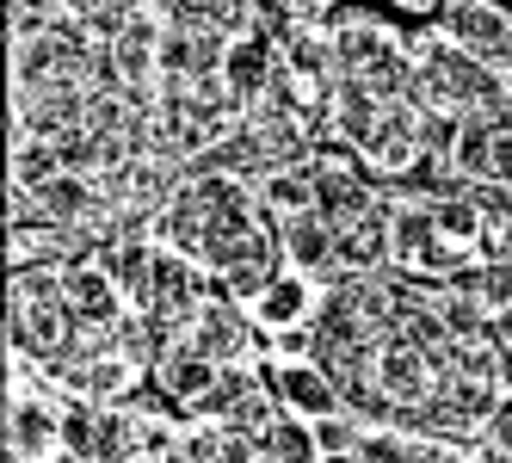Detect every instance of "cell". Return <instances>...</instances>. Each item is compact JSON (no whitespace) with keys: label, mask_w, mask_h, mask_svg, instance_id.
Wrapping results in <instances>:
<instances>
[{"label":"cell","mask_w":512,"mask_h":463,"mask_svg":"<svg viewBox=\"0 0 512 463\" xmlns=\"http://www.w3.org/2000/svg\"><path fill=\"white\" fill-rule=\"evenodd\" d=\"M87 105L93 87L68 81V87H44V93H13V149L19 142H62L68 130H87Z\"/></svg>","instance_id":"4"},{"label":"cell","mask_w":512,"mask_h":463,"mask_svg":"<svg viewBox=\"0 0 512 463\" xmlns=\"http://www.w3.org/2000/svg\"><path fill=\"white\" fill-rule=\"evenodd\" d=\"M401 13H414V19H438V7H445V0H395Z\"/></svg>","instance_id":"21"},{"label":"cell","mask_w":512,"mask_h":463,"mask_svg":"<svg viewBox=\"0 0 512 463\" xmlns=\"http://www.w3.org/2000/svg\"><path fill=\"white\" fill-rule=\"evenodd\" d=\"M93 433H99V402L68 396V402H62V451L93 457Z\"/></svg>","instance_id":"18"},{"label":"cell","mask_w":512,"mask_h":463,"mask_svg":"<svg viewBox=\"0 0 512 463\" xmlns=\"http://www.w3.org/2000/svg\"><path fill=\"white\" fill-rule=\"evenodd\" d=\"M272 383H278L284 408H290V414H303V420H321V414H352V408H346V396L334 389V377H327L321 365L290 359V365H278V371H272Z\"/></svg>","instance_id":"13"},{"label":"cell","mask_w":512,"mask_h":463,"mask_svg":"<svg viewBox=\"0 0 512 463\" xmlns=\"http://www.w3.org/2000/svg\"><path fill=\"white\" fill-rule=\"evenodd\" d=\"M198 420H223V426H241V433H266L272 420H284V396H278V383L272 371H260L253 359H235L216 371V389H210V402Z\"/></svg>","instance_id":"3"},{"label":"cell","mask_w":512,"mask_h":463,"mask_svg":"<svg viewBox=\"0 0 512 463\" xmlns=\"http://www.w3.org/2000/svg\"><path fill=\"white\" fill-rule=\"evenodd\" d=\"M352 457L358 463H463V445L414 433V426H371L364 420V439Z\"/></svg>","instance_id":"9"},{"label":"cell","mask_w":512,"mask_h":463,"mask_svg":"<svg viewBox=\"0 0 512 463\" xmlns=\"http://www.w3.org/2000/svg\"><path fill=\"white\" fill-rule=\"evenodd\" d=\"M216 359H204V352H192V346H161V359H155V396H167V408L173 414H204V402H210V389H216Z\"/></svg>","instance_id":"8"},{"label":"cell","mask_w":512,"mask_h":463,"mask_svg":"<svg viewBox=\"0 0 512 463\" xmlns=\"http://www.w3.org/2000/svg\"><path fill=\"white\" fill-rule=\"evenodd\" d=\"M260 198H266V210L284 223V217H297V210H315V180H309V167H272V173H260Z\"/></svg>","instance_id":"16"},{"label":"cell","mask_w":512,"mask_h":463,"mask_svg":"<svg viewBox=\"0 0 512 463\" xmlns=\"http://www.w3.org/2000/svg\"><path fill=\"white\" fill-rule=\"evenodd\" d=\"M408 50H414L408 99L420 112H482V105H494L500 87H506V75H494L475 50L451 44L445 31H420V38H408Z\"/></svg>","instance_id":"1"},{"label":"cell","mask_w":512,"mask_h":463,"mask_svg":"<svg viewBox=\"0 0 512 463\" xmlns=\"http://www.w3.org/2000/svg\"><path fill=\"white\" fill-rule=\"evenodd\" d=\"M56 173H62V149H56V142H38V136H31V142H19V149H13V186L38 192V186L56 180Z\"/></svg>","instance_id":"17"},{"label":"cell","mask_w":512,"mask_h":463,"mask_svg":"<svg viewBox=\"0 0 512 463\" xmlns=\"http://www.w3.org/2000/svg\"><path fill=\"white\" fill-rule=\"evenodd\" d=\"M278 241H284V260L321 278V284H340V266H334V223L321 210H297V217L278 223Z\"/></svg>","instance_id":"10"},{"label":"cell","mask_w":512,"mask_h":463,"mask_svg":"<svg viewBox=\"0 0 512 463\" xmlns=\"http://www.w3.org/2000/svg\"><path fill=\"white\" fill-rule=\"evenodd\" d=\"M223 50H229L223 31H179V25H167V38H161V81L223 75Z\"/></svg>","instance_id":"12"},{"label":"cell","mask_w":512,"mask_h":463,"mask_svg":"<svg viewBox=\"0 0 512 463\" xmlns=\"http://www.w3.org/2000/svg\"><path fill=\"white\" fill-rule=\"evenodd\" d=\"M223 81H229V93L241 99V112H247V105H253V99H266L272 81H278V44L260 38V31H247V38H229V50H223Z\"/></svg>","instance_id":"11"},{"label":"cell","mask_w":512,"mask_h":463,"mask_svg":"<svg viewBox=\"0 0 512 463\" xmlns=\"http://www.w3.org/2000/svg\"><path fill=\"white\" fill-rule=\"evenodd\" d=\"M253 315H260V328L284 334V328H303L315 315V291H309V272H278L266 284V297L253 303Z\"/></svg>","instance_id":"14"},{"label":"cell","mask_w":512,"mask_h":463,"mask_svg":"<svg viewBox=\"0 0 512 463\" xmlns=\"http://www.w3.org/2000/svg\"><path fill=\"white\" fill-rule=\"evenodd\" d=\"M334 266H340V278L389 266V198H377V204H364V210L334 223Z\"/></svg>","instance_id":"7"},{"label":"cell","mask_w":512,"mask_h":463,"mask_svg":"<svg viewBox=\"0 0 512 463\" xmlns=\"http://www.w3.org/2000/svg\"><path fill=\"white\" fill-rule=\"evenodd\" d=\"M309 426H315L321 457H352L358 439H364V420H358V414H321V420H309Z\"/></svg>","instance_id":"19"},{"label":"cell","mask_w":512,"mask_h":463,"mask_svg":"<svg viewBox=\"0 0 512 463\" xmlns=\"http://www.w3.org/2000/svg\"><path fill=\"white\" fill-rule=\"evenodd\" d=\"M62 303L75 315V334H118V322L130 315V297L118 291V278L99 260L62 266Z\"/></svg>","instance_id":"5"},{"label":"cell","mask_w":512,"mask_h":463,"mask_svg":"<svg viewBox=\"0 0 512 463\" xmlns=\"http://www.w3.org/2000/svg\"><path fill=\"white\" fill-rule=\"evenodd\" d=\"M494 439L512 451V402H506V408H500V420H494Z\"/></svg>","instance_id":"22"},{"label":"cell","mask_w":512,"mask_h":463,"mask_svg":"<svg viewBox=\"0 0 512 463\" xmlns=\"http://www.w3.org/2000/svg\"><path fill=\"white\" fill-rule=\"evenodd\" d=\"M334 31V68H340V81H358V87H371L383 99H408L414 87V50L408 38H401L395 25L383 19H346V25H327Z\"/></svg>","instance_id":"2"},{"label":"cell","mask_w":512,"mask_h":463,"mask_svg":"<svg viewBox=\"0 0 512 463\" xmlns=\"http://www.w3.org/2000/svg\"><path fill=\"white\" fill-rule=\"evenodd\" d=\"M451 291H463V297H475L488 315H500V309H512V260H469L457 278H445Z\"/></svg>","instance_id":"15"},{"label":"cell","mask_w":512,"mask_h":463,"mask_svg":"<svg viewBox=\"0 0 512 463\" xmlns=\"http://www.w3.org/2000/svg\"><path fill=\"white\" fill-rule=\"evenodd\" d=\"M50 463H93V457H75V451H62V457H50Z\"/></svg>","instance_id":"24"},{"label":"cell","mask_w":512,"mask_h":463,"mask_svg":"<svg viewBox=\"0 0 512 463\" xmlns=\"http://www.w3.org/2000/svg\"><path fill=\"white\" fill-rule=\"evenodd\" d=\"M62 445V408H50L31 383L13 377L7 389V463H44Z\"/></svg>","instance_id":"6"},{"label":"cell","mask_w":512,"mask_h":463,"mask_svg":"<svg viewBox=\"0 0 512 463\" xmlns=\"http://www.w3.org/2000/svg\"><path fill=\"white\" fill-rule=\"evenodd\" d=\"M482 7H494V13H506V19H512V0H482Z\"/></svg>","instance_id":"23"},{"label":"cell","mask_w":512,"mask_h":463,"mask_svg":"<svg viewBox=\"0 0 512 463\" xmlns=\"http://www.w3.org/2000/svg\"><path fill=\"white\" fill-rule=\"evenodd\" d=\"M488 328H494V346H500V365H506V389H512V309H500V315H494Z\"/></svg>","instance_id":"20"}]
</instances>
